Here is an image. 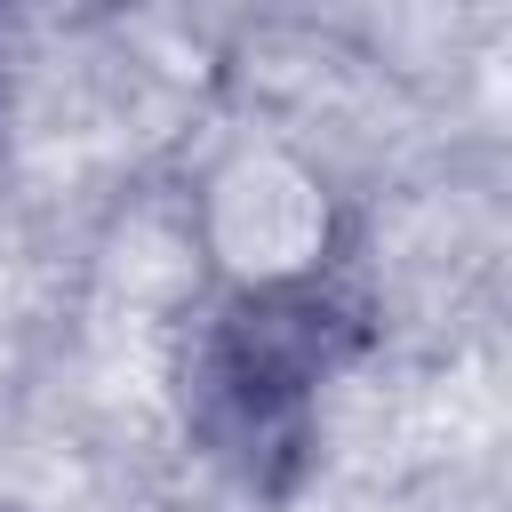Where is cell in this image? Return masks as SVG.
<instances>
[{"label": "cell", "mask_w": 512, "mask_h": 512, "mask_svg": "<svg viewBox=\"0 0 512 512\" xmlns=\"http://www.w3.org/2000/svg\"><path fill=\"white\" fill-rule=\"evenodd\" d=\"M336 360V296L328 280L304 288H216L208 328L192 336V424L200 440L264 480L280 448H304L312 392Z\"/></svg>", "instance_id": "obj_1"}, {"label": "cell", "mask_w": 512, "mask_h": 512, "mask_svg": "<svg viewBox=\"0 0 512 512\" xmlns=\"http://www.w3.org/2000/svg\"><path fill=\"white\" fill-rule=\"evenodd\" d=\"M192 232L216 288H304L336 264V192L288 144H232L192 192Z\"/></svg>", "instance_id": "obj_2"}]
</instances>
